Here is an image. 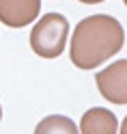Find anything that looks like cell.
Listing matches in <instances>:
<instances>
[{
  "instance_id": "obj_10",
  "label": "cell",
  "mask_w": 127,
  "mask_h": 134,
  "mask_svg": "<svg viewBox=\"0 0 127 134\" xmlns=\"http://www.w3.org/2000/svg\"><path fill=\"white\" fill-rule=\"evenodd\" d=\"M123 2H125V7H127V0H123Z\"/></svg>"
},
{
  "instance_id": "obj_3",
  "label": "cell",
  "mask_w": 127,
  "mask_h": 134,
  "mask_svg": "<svg viewBox=\"0 0 127 134\" xmlns=\"http://www.w3.org/2000/svg\"><path fill=\"white\" fill-rule=\"evenodd\" d=\"M95 82H97L99 93L108 102L127 104V58H121V61L97 71Z\"/></svg>"
},
{
  "instance_id": "obj_4",
  "label": "cell",
  "mask_w": 127,
  "mask_h": 134,
  "mask_svg": "<svg viewBox=\"0 0 127 134\" xmlns=\"http://www.w3.org/2000/svg\"><path fill=\"white\" fill-rule=\"evenodd\" d=\"M41 0H0V22L11 28H24L37 20Z\"/></svg>"
},
{
  "instance_id": "obj_6",
  "label": "cell",
  "mask_w": 127,
  "mask_h": 134,
  "mask_svg": "<svg viewBox=\"0 0 127 134\" xmlns=\"http://www.w3.org/2000/svg\"><path fill=\"white\" fill-rule=\"evenodd\" d=\"M35 134H80V132L69 117L50 115V117H45V119H41L37 123Z\"/></svg>"
},
{
  "instance_id": "obj_1",
  "label": "cell",
  "mask_w": 127,
  "mask_h": 134,
  "mask_svg": "<svg viewBox=\"0 0 127 134\" xmlns=\"http://www.w3.org/2000/svg\"><path fill=\"white\" fill-rule=\"evenodd\" d=\"M125 43V32L121 22L112 15H88L78 22L73 35L69 56L71 63L80 69H95L114 56Z\"/></svg>"
},
{
  "instance_id": "obj_9",
  "label": "cell",
  "mask_w": 127,
  "mask_h": 134,
  "mask_svg": "<svg viewBox=\"0 0 127 134\" xmlns=\"http://www.w3.org/2000/svg\"><path fill=\"white\" fill-rule=\"evenodd\" d=\"M0 119H2V106H0Z\"/></svg>"
},
{
  "instance_id": "obj_8",
  "label": "cell",
  "mask_w": 127,
  "mask_h": 134,
  "mask_svg": "<svg viewBox=\"0 0 127 134\" xmlns=\"http://www.w3.org/2000/svg\"><path fill=\"white\" fill-rule=\"evenodd\" d=\"M80 2H84V4H97V2H104V0H80Z\"/></svg>"
},
{
  "instance_id": "obj_7",
  "label": "cell",
  "mask_w": 127,
  "mask_h": 134,
  "mask_svg": "<svg viewBox=\"0 0 127 134\" xmlns=\"http://www.w3.org/2000/svg\"><path fill=\"white\" fill-rule=\"evenodd\" d=\"M121 134H127V115H125V119L121 123Z\"/></svg>"
},
{
  "instance_id": "obj_5",
  "label": "cell",
  "mask_w": 127,
  "mask_h": 134,
  "mask_svg": "<svg viewBox=\"0 0 127 134\" xmlns=\"http://www.w3.org/2000/svg\"><path fill=\"white\" fill-rule=\"evenodd\" d=\"M80 130H82V134H116L118 119L112 110L95 106L82 115Z\"/></svg>"
},
{
  "instance_id": "obj_2",
  "label": "cell",
  "mask_w": 127,
  "mask_h": 134,
  "mask_svg": "<svg viewBox=\"0 0 127 134\" xmlns=\"http://www.w3.org/2000/svg\"><path fill=\"white\" fill-rule=\"evenodd\" d=\"M67 35H69V22L61 13L43 15L30 32V48L41 58H56L67 48Z\"/></svg>"
}]
</instances>
